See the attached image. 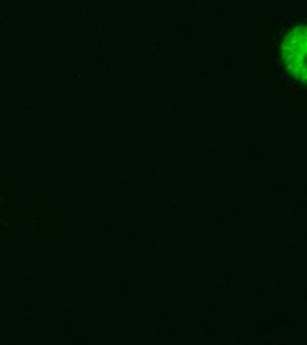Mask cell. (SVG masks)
I'll return each instance as SVG.
<instances>
[{"label":"cell","mask_w":307,"mask_h":345,"mask_svg":"<svg viewBox=\"0 0 307 345\" xmlns=\"http://www.w3.org/2000/svg\"><path fill=\"white\" fill-rule=\"evenodd\" d=\"M283 60L287 69L307 84V25L297 27L283 41Z\"/></svg>","instance_id":"1"}]
</instances>
